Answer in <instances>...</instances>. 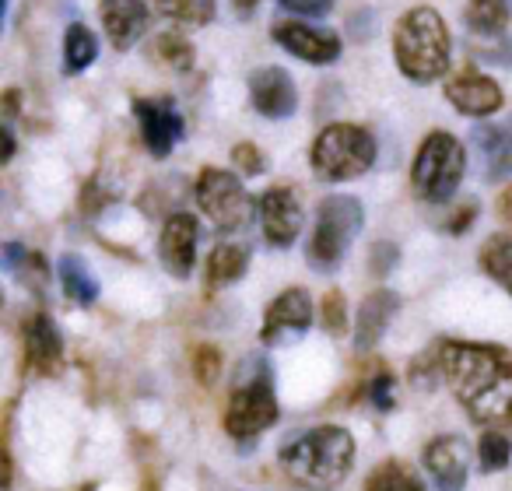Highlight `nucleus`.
Returning <instances> with one entry per match:
<instances>
[{"label": "nucleus", "instance_id": "obj_31", "mask_svg": "<svg viewBox=\"0 0 512 491\" xmlns=\"http://www.w3.org/2000/svg\"><path fill=\"white\" fill-rule=\"evenodd\" d=\"M218 369H221V355L214 344H200L197 351H193V372H197V379L204 386H211L214 379H218Z\"/></svg>", "mask_w": 512, "mask_h": 491}, {"label": "nucleus", "instance_id": "obj_24", "mask_svg": "<svg viewBox=\"0 0 512 491\" xmlns=\"http://www.w3.org/2000/svg\"><path fill=\"white\" fill-rule=\"evenodd\" d=\"M95 57H99V39H95V32L88 29V25H71L64 36L67 74H78V71H85V67H92Z\"/></svg>", "mask_w": 512, "mask_h": 491}, {"label": "nucleus", "instance_id": "obj_12", "mask_svg": "<svg viewBox=\"0 0 512 491\" xmlns=\"http://www.w3.org/2000/svg\"><path fill=\"white\" fill-rule=\"evenodd\" d=\"M249 99H253L256 113H264L267 120H285L299 106V92H295V81L288 78L281 67H260V71L249 78Z\"/></svg>", "mask_w": 512, "mask_h": 491}, {"label": "nucleus", "instance_id": "obj_6", "mask_svg": "<svg viewBox=\"0 0 512 491\" xmlns=\"http://www.w3.org/2000/svg\"><path fill=\"white\" fill-rule=\"evenodd\" d=\"M463 172H467L463 144L453 134L435 130V134L425 137L418 158H414V169H411L414 193L421 200H428V204H446L456 193V186H460Z\"/></svg>", "mask_w": 512, "mask_h": 491}, {"label": "nucleus", "instance_id": "obj_33", "mask_svg": "<svg viewBox=\"0 0 512 491\" xmlns=\"http://www.w3.org/2000/svg\"><path fill=\"white\" fill-rule=\"evenodd\" d=\"M278 4L285 11H292V15H309V18H323L334 8V0H278Z\"/></svg>", "mask_w": 512, "mask_h": 491}, {"label": "nucleus", "instance_id": "obj_1", "mask_svg": "<svg viewBox=\"0 0 512 491\" xmlns=\"http://www.w3.org/2000/svg\"><path fill=\"white\" fill-rule=\"evenodd\" d=\"M435 362L453 397L477 425H505L512 418V355L498 344L442 341Z\"/></svg>", "mask_w": 512, "mask_h": 491}, {"label": "nucleus", "instance_id": "obj_38", "mask_svg": "<svg viewBox=\"0 0 512 491\" xmlns=\"http://www.w3.org/2000/svg\"><path fill=\"white\" fill-rule=\"evenodd\" d=\"M256 4H260V0H235V11H239V15H242V18H246V15H249V11H253V8H256Z\"/></svg>", "mask_w": 512, "mask_h": 491}, {"label": "nucleus", "instance_id": "obj_20", "mask_svg": "<svg viewBox=\"0 0 512 491\" xmlns=\"http://www.w3.org/2000/svg\"><path fill=\"white\" fill-rule=\"evenodd\" d=\"M400 309V299L386 288L365 295L362 309H358V327H355V348L358 351H372L379 341H383L386 327H390L393 313Z\"/></svg>", "mask_w": 512, "mask_h": 491}, {"label": "nucleus", "instance_id": "obj_10", "mask_svg": "<svg viewBox=\"0 0 512 491\" xmlns=\"http://www.w3.org/2000/svg\"><path fill=\"white\" fill-rule=\"evenodd\" d=\"M134 116L141 123V137L155 158H165L183 137V116L172 99H134Z\"/></svg>", "mask_w": 512, "mask_h": 491}, {"label": "nucleus", "instance_id": "obj_2", "mask_svg": "<svg viewBox=\"0 0 512 491\" xmlns=\"http://www.w3.org/2000/svg\"><path fill=\"white\" fill-rule=\"evenodd\" d=\"M278 463L302 488H334L348 477L355 463V439L348 428L323 425L288 439L278 453Z\"/></svg>", "mask_w": 512, "mask_h": 491}, {"label": "nucleus", "instance_id": "obj_15", "mask_svg": "<svg viewBox=\"0 0 512 491\" xmlns=\"http://www.w3.org/2000/svg\"><path fill=\"white\" fill-rule=\"evenodd\" d=\"M274 39L285 46L292 57L309 60V64H334L341 57V39L330 32L309 29L302 22H281L274 25Z\"/></svg>", "mask_w": 512, "mask_h": 491}, {"label": "nucleus", "instance_id": "obj_21", "mask_svg": "<svg viewBox=\"0 0 512 491\" xmlns=\"http://www.w3.org/2000/svg\"><path fill=\"white\" fill-rule=\"evenodd\" d=\"M57 274H60L64 292L71 295L78 306H92V302L99 299V281H95L92 267H88L78 253H64L57 264Z\"/></svg>", "mask_w": 512, "mask_h": 491}, {"label": "nucleus", "instance_id": "obj_4", "mask_svg": "<svg viewBox=\"0 0 512 491\" xmlns=\"http://www.w3.org/2000/svg\"><path fill=\"white\" fill-rule=\"evenodd\" d=\"M362 221V204L355 197H348V193H334V197L320 200L313 239H309V264L316 271H334L344 260V253L351 250L355 235L362 232Z\"/></svg>", "mask_w": 512, "mask_h": 491}, {"label": "nucleus", "instance_id": "obj_27", "mask_svg": "<svg viewBox=\"0 0 512 491\" xmlns=\"http://www.w3.org/2000/svg\"><path fill=\"white\" fill-rule=\"evenodd\" d=\"M155 8L183 25H207L218 4L214 0H155Z\"/></svg>", "mask_w": 512, "mask_h": 491}, {"label": "nucleus", "instance_id": "obj_3", "mask_svg": "<svg viewBox=\"0 0 512 491\" xmlns=\"http://www.w3.org/2000/svg\"><path fill=\"white\" fill-rule=\"evenodd\" d=\"M393 53L404 71V78L418 81V85H432L449 71V29L435 8H411L397 22L393 32Z\"/></svg>", "mask_w": 512, "mask_h": 491}, {"label": "nucleus", "instance_id": "obj_7", "mask_svg": "<svg viewBox=\"0 0 512 491\" xmlns=\"http://www.w3.org/2000/svg\"><path fill=\"white\" fill-rule=\"evenodd\" d=\"M193 193H197L200 211H204L221 232H235V228L246 225L249 214H253V204H249L242 183L225 169H204L197 176Z\"/></svg>", "mask_w": 512, "mask_h": 491}, {"label": "nucleus", "instance_id": "obj_23", "mask_svg": "<svg viewBox=\"0 0 512 491\" xmlns=\"http://www.w3.org/2000/svg\"><path fill=\"white\" fill-rule=\"evenodd\" d=\"M365 491H425V484H421V477L407 463L383 460L365 477Z\"/></svg>", "mask_w": 512, "mask_h": 491}, {"label": "nucleus", "instance_id": "obj_25", "mask_svg": "<svg viewBox=\"0 0 512 491\" xmlns=\"http://www.w3.org/2000/svg\"><path fill=\"white\" fill-rule=\"evenodd\" d=\"M467 25L477 36H498L509 25V4L505 0H470Z\"/></svg>", "mask_w": 512, "mask_h": 491}, {"label": "nucleus", "instance_id": "obj_36", "mask_svg": "<svg viewBox=\"0 0 512 491\" xmlns=\"http://www.w3.org/2000/svg\"><path fill=\"white\" fill-rule=\"evenodd\" d=\"M498 218H502L505 225L512 228V183L505 186L502 193H498Z\"/></svg>", "mask_w": 512, "mask_h": 491}, {"label": "nucleus", "instance_id": "obj_28", "mask_svg": "<svg viewBox=\"0 0 512 491\" xmlns=\"http://www.w3.org/2000/svg\"><path fill=\"white\" fill-rule=\"evenodd\" d=\"M477 453H481V467L484 470H502V467H509L512 442L505 439V435H498V432H488L481 439V446H477Z\"/></svg>", "mask_w": 512, "mask_h": 491}, {"label": "nucleus", "instance_id": "obj_14", "mask_svg": "<svg viewBox=\"0 0 512 491\" xmlns=\"http://www.w3.org/2000/svg\"><path fill=\"white\" fill-rule=\"evenodd\" d=\"M197 218L193 214H172L162 228V242H158V253H162L165 271H172L176 278H190L193 260H197Z\"/></svg>", "mask_w": 512, "mask_h": 491}, {"label": "nucleus", "instance_id": "obj_32", "mask_svg": "<svg viewBox=\"0 0 512 491\" xmlns=\"http://www.w3.org/2000/svg\"><path fill=\"white\" fill-rule=\"evenodd\" d=\"M232 158H235V165L246 172V176H260V172H267V158H264V151L256 148V144H235Z\"/></svg>", "mask_w": 512, "mask_h": 491}, {"label": "nucleus", "instance_id": "obj_39", "mask_svg": "<svg viewBox=\"0 0 512 491\" xmlns=\"http://www.w3.org/2000/svg\"><path fill=\"white\" fill-rule=\"evenodd\" d=\"M8 109H11V113H15V109H18V92H15V88H11V92H8Z\"/></svg>", "mask_w": 512, "mask_h": 491}, {"label": "nucleus", "instance_id": "obj_11", "mask_svg": "<svg viewBox=\"0 0 512 491\" xmlns=\"http://www.w3.org/2000/svg\"><path fill=\"white\" fill-rule=\"evenodd\" d=\"M309 323H313V302H309V295L302 288H288V292H281L271 302L260 337H264V344L292 341V337L306 334Z\"/></svg>", "mask_w": 512, "mask_h": 491}, {"label": "nucleus", "instance_id": "obj_18", "mask_svg": "<svg viewBox=\"0 0 512 491\" xmlns=\"http://www.w3.org/2000/svg\"><path fill=\"white\" fill-rule=\"evenodd\" d=\"M102 25H106V36L113 39L116 50H130L137 39L148 32V8L141 0H102Z\"/></svg>", "mask_w": 512, "mask_h": 491}, {"label": "nucleus", "instance_id": "obj_35", "mask_svg": "<svg viewBox=\"0 0 512 491\" xmlns=\"http://www.w3.org/2000/svg\"><path fill=\"white\" fill-rule=\"evenodd\" d=\"M393 264H397V246H390V242H379V246H372V271L390 274Z\"/></svg>", "mask_w": 512, "mask_h": 491}, {"label": "nucleus", "instance_id": "obj_29", "mask_svg": "<svg viewBox=\"0 0 512 491\" xmlns=\"http://www.w3.org/2000/svg\"><path fill=\"white\" fill-rule=\"evenodd\" d=\"M158 57H162L169 67H176V71H190V64H193L190 43H186L183 36H176V32H169V36H158Z\"/></svg>", "mask_w": 512, "mask_h": 491}, {"label": "nucleus", "instance_id": "obj_22", "mask_svg": "<svg viewBox=\"0 0 512 491\" xmlns=\"http://www.w3.org/2000/svg\"><path fill=\"white\" fill-rule=\"evenodd\" d=\"M246 264H249V253L242 246H232V242H221L214 246V253L207 257V288H225L232 281H239L246 274Z\"/></svg>", "mask_w": 512, "mask_h": 491}, {"label": "nucleus", "instance_id": "obj_34", "mask_svg": "<svg viewBox=\"0 0 512 491\" xmlns=\"http://www.w3.org/2000/svg\"><path fill=\"white\" fill-rule=\"evenodd\" d=\"M369 400L379 407V411H393V376L379 372V376L369 383Z\"/></svg>", "mask_w": 512, "mask_h": 491}, {"label": "nucleus", "instance_id": "obj_8", "mask_svg": "<svg viewBox=\"0 0 512 491\" xmlns=\"http://www.w3.org/2000/svg\"><path fill=\"white\" fill-rule=\"evenodd\" d=\"M274 421H278V400H274V390L267 379H253V383L239 386L225 407V432L235 442L256 439Z\"/></svg>", "mask_w": 512, "mask_h": 491}, {"label": "nucleus", "instance_id": "obj_13", "mask_svg": "<svg viewBox=\"0 0 512 491\" xmlns=\"http://www.w3.org/2000/svg\"><path fill=\"white\" fill-rule=\"evenodd\" d=\"M22 341H25V365L39 376H53L64 362V341L60 330L46 313H32L22 323Z\"/></svg>", "mask_w": 512, "mask_h": 491}, {"label": "nucleus", "instance_id": "obj_30", "mask_svg": "<svg viewBox=\"0 0 512 491\" xmlns=\"http://www.w3.org/2000/svg\"><path fill=\"white\" fill-rule=\"evenodd\" d=\"M323 327L334 337L348 330V302H344L341 292H327V299H323Z\"/></svg>", "mask_w": 512, "mask_h": 491}, {"label": "nucleus", "instance_id": "obj_9", "mask_svg": "<svg viewBox=\"0 0 512 491\" xmlns=\"http://www.w3.org/2000/svg\"><path fill=\"white\" fill-rule=\"evenodd\" d=\"M302 221H306V214H302V204L292 186H274V190H267L260 197V225H264V235L271 246L288 250L299 239Z\"/></svg>", "mask_w": 512, "mask_h": 491}, {"label": "nucleus", "instance_id": "obj_37", "mask_svg": "<svg viewBox=\"0 0 512 491\" xmlns=\"http://www.w3.org/2000/svg\"><path fill=\"white\" fill-rule=\"evenodd\" d=\"M11 155H15V137H11V130L4 127V162H8Z\"/></svg>", "mask_w": 512, "mask_h": 491}, {"label": "nucleus", "instance_id": "obj_17", "mask_svg": "<svg viewBox=\"0 0 512 491\" xmlns=\"http://www.w3.org/2000/svg\"><path fill=\"white\" fill-rule=\"evenodd\" d=\"M446 99L453 102L463 116H491L502 109V88L477 71H460L446 85Z\"/></svg>", "mask_w": 512, "mask_h": 491}, {"label": "nucleus", "instance_id": "obj_16", "mask_svg": "<svg viewBox=\"0 0 512 491\" xmlns=\"http://www.w3.org/2000/svg\"><path fill=\"white\" fill-rule=\"evenodd\" d=\"M425 467L439 491H463L467 484V446L456 435H439L428 442Z\"/></svg>", "mask_w": 512, "mask_h": 491}, {"label": "nucleus", "instance_id": "obj_5", "mask_svg": "<svg viewBox=\"0 0 512 491\" xmlns=\"http://www.w3.org/2000/svg\"><path fill=\"white\" fill-rule=\"evenodd\" d=\"M376 162V137L358 123H334L313 144V169L330 183L365 176Z\"/></svg>", "mask_w": 512, "mask_h": 491}, {"label": "nucleus", "instance_id": "obj_19", "mask_svg": "<svg viewBox=\"0 0 512 491\" xmlns=\"http://www.w3.org/2000/svg\"><path fill=\"white\" fill-rule=\"evenodd\" d=\"M474 144L484 158V176L502 183L512 176V116L505 123H484L474 127Z\"/></svg>", "mask_w": 512, "mask_h": 491}, {"label": "nucleus", "instance_id": "obj_26", "mask_svg": "<svg viewBox=\"0 0 512 491\" xmlns=\"http://www.w3.org/2000/svg\"><path fill=\"white\" fill-rule=\"evenodd\" d=\"M481 267L512 295V239L491 235V239L481 246Z\"/></svg>", "mask_w": 512, "mask_h": 491}]
</instances>
